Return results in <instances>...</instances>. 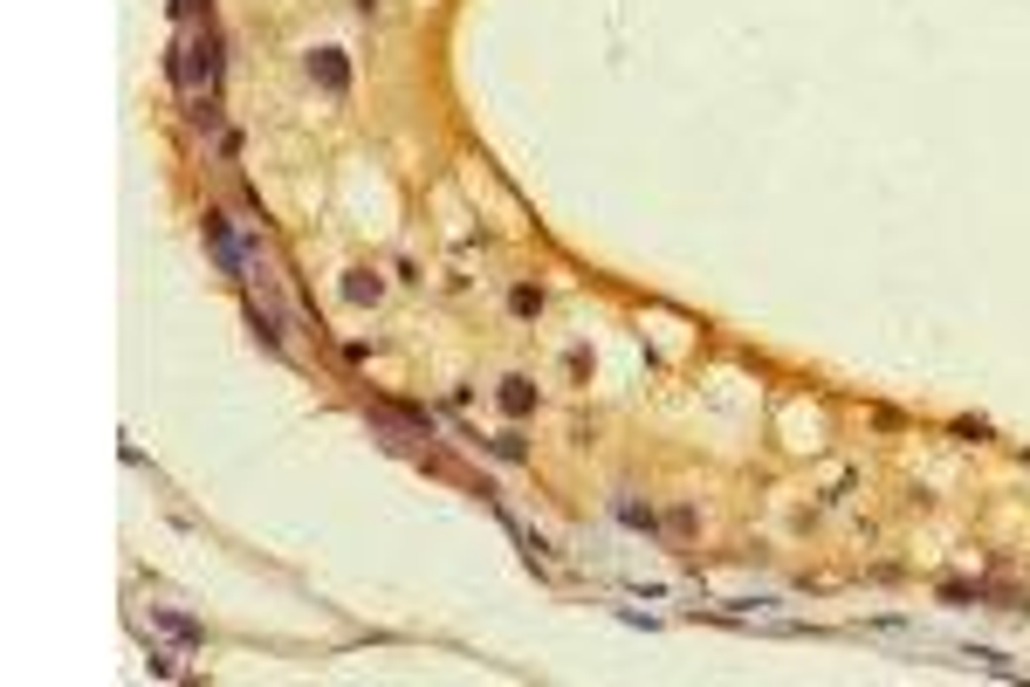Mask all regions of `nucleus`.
I'll use <instances>...</instances> for the list:
<instances>
[{"label":"nucleus","instance_id":"7ed1b4c3","mask_svg":"<svg viewBox=\"0 0 1030 687\" xmlns=\"http://www.w3.org/2000/svg\"><path fill=\"white\" fill-rule=\"evenodd\" d=\"M152 619H158V626H165L172 639H186V646H200V639H206L200 619H186V612H172V605H152Z\"/></svg>","mask_w":1030,"mask_h":687},{"label":"nucleus","instance_id":"f257e3e1","mask_svg":"<svg viewBox=\"0 0 1030 687\" xmlns=\"http://www.w3.org/2000/svg\"><path fill=\"white\" fill-rule=\"evenodd\" d=\"M309 76L323 83L330 97H344V90H351V62H344V49H316V55H309Z\"/></svg>","mask_w":1030,"mask_h":687},{"label":"nucleus","instance_id":"f03ea898","mask_svg":"<svg viewBox=\"0 0 1030 687\" xmlns=\"http://www.w3.org/2000/svg\"><path fill=\"white\" fill-rule=\"evenodd\" d=\"M206 241H213V255H220V268L227 275H241V241H234V227H227V213H206Z\"/></svg>","mask_w":1030,"mask_h":687},{"label":"nucleus","instance_id":"1a4fd4ad","mask_svg":"<svg viewBox=\"0 0 1030 687\" xmlns=\"http://www.w3.org/2000/svg\"><path fill=\"white\" fill-rule=\"evenodd\" d=\"M488 454H502V461H522V440H515V433H502V440H488Z\"/></svg>","mask_w":1030,"mask_h":687},{"label":"nucleus","instance_id":"423d86ee","mask_svg":"<svg viewBox=\"0 0 1030 687\" xmlns=\"http://www.w3.org/2000/svg\"><path fill=\"white\" fill-rule=\"evenodd\" d=\"M509 303H515V317H536V310H543V289H529V282H522Z\"/></svg>","mask_w":1030,"mask_h":687},{"label":"nucleus","instance_id":"6e6552de","mask_svg":"<svg viewBox=\"0 0 1030 687\" xmlns=\"http://www.w3.org/2000/svg\"><path fill=\"white\" fill-rule=\"evenodd\" d=\"M618 516H625L632 529H653V509H639V502H618Z\"/></svg>","mask_w":1030,"mask_h":687},{"label":"nucleus","instance_id":"0eeeda50","mask_svg":"<svg viewBox=\"0 0 1030 687\" xmlns=\"http://www.w3.org/2000/svg\"><path fill=\"white\" fill-rule=\"evenodd\" d=\"M193 124H200V131H213V124H220V110H213V97H193Z\"/></svg>","mask_w":1030,"mask_h":687},{"label":"nucleus","instance_id":"20e7f679","mask_svg":"<svg viewBox=\"0 0 1030 687\" xmlns=\"http://www.w3.org/2000/svg\"><path fill=\"white\" fill-rule=\"evenodd\" d=\"M529 406H536V385H529V378H502V413H515V420H522Z\"/></svg>","mask_w":1030,"mask_h":687},{"label":"nucleus","instance_id":"9d476101","mask_svg":"<svg viewBox=\"0 0 1030 687\" xmlns=\"http://www.w3.org/2000/svg\"><path fill=\"white\" fill-rule=\"evenodd\" d=\"M200 7H206V0H172V14H179V21H193Z\"/></svg>","mask_w":1030,"mask_h":687},{"label":"nucleus","instance_id":"39448f33","mask_svg":"<svg viewBox=\"0 0 1030 687\" xmlns=\"http://www.w3.org/2000/svg\"><path fill=\"white\" fill-rule=\"evenodd\" d=\"M344 296H351V303H378V275L351 268V275H344Z\"/></svg>","mask_w":1030,"mask_h":687}]
</instances>
